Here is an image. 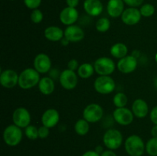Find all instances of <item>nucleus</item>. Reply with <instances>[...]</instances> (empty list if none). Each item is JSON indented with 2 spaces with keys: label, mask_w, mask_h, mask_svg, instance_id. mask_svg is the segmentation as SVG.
<instances>
[{
  "label": "nucleus",
  "mask_w": 157,
  "mask_h": 156,
  "mask_svg": "<svg viewBox=\"0 0 157 156\" xmlns=\"http://www.w3.org/2000/svg\"><path fill=\"white\" fill-rule=\"evenodd\" d=\"M40 80L39 73L35 68H27L19 74L18 86L21 89L28 90L38 84Z\"/></svg>",
  "instance_id": "f257e3e1"
},
{
  "label": "nucleus",
  "mask_w": 157,
  "mask_h": 156,
  "mask_svg": "<svg viewBox=\"0 0 157 156\" xmlns=\"http://www.w3.org/2000/svg\"><path fill=\"white\" fill-rule=\"evenodd\" d=\"M125 149L130 156H141L144 152L145 145L139 136L132 135L126 139Z\"/></svg>",
  "instance_id": "f03ea898"
},
{
  "label": "nucleus",
  "mask_w": 157,
  "mask_h": 156,
  "mask_svg": "<svg viewBox=\"0 0 157 156\" xmlns=\"http://www.w3.org/2000/svg\"><path fill=\"white\" fill-rule=\"evenodd\" d=\"M22 139V132L21 128L14 125H9L3 132V139L6 145L9 146H16L21 142Z\"/></svg>",
  "instance_id": "7ed1b4c3"
},
{
  "label": "nucleus",
  "mask_w": 157,
  "mask_h": 156,
  "mask_svg": "<svg viewBox=\"0 0 157 156\" xmlns=\"http://www.w3.org/2000/svg\"><path fill=\"white\" fill-rule=\"evenodd\" d=\"M103 142H104V145L109 149H117L123 143V136L119 130L110 128L104 133Z\"/></svg>",
  "instance_id": "20e7f679"
},
{
  "label": "nucleus",
  "mask_w": 157,
  "mask_h": 156,
  "mask_svg": "<svg viewBox=\"0 0 157 156\" xmlns=\"http://www.w3.org/2000/svg\"><path fill=\"white\" fill-rule=\"evenodd\" d=\"M95 72L101 76H109L115 70V63L110 58L102 57L96 60L94 64Z\"/></svg>",
  "instance_id": "39448f33"
},
{
  "label": "nucleus",
  "mask_w": 157,
  "mask_h": 156,
  "mask_svg": "<svg viewBox=\"0 0 157 156\" xmlns=\"http://www.w3.org/2000/svg\"><path fill=\"white\" fill-rule=\"evenodd\" d=\"M94 89L101 94H109L116 88L115 81L110 76H100L94 81Z\"/></svg>",
  "instance_id": "423d86ee"
},
{
  "label": "nucleus",
  "mask_w": 157,
  "mask_h": 156,
  "mask_svg": "<svg viewBox=\"0 0 157 156\" xmlns=\"http://www.w3.org/2000/svg\"><path fill=\"white\" fill-rule=\"evenodd\" d=\"M104 115V110L97 103L89 104L83 111V117L88 122L95 123L101 120Z\"/></svg>",
  "instance_id": "0eeeda50"
},
{
  "label": "nucleus",
  "mask_w": 157,
  "mask_h": 156,
  "mask_svg": "<svg viewBox=\"0 0 157 156\" xmlns=\"http://www.w3.org/2000/svg\"><path fill=\"white\" fill-rule=\"evenodd\" d=\"M12 121L14 124L19 128H26L30 125L31 115L29 110L24 107H18L12 114Z\"/></svg>",
  "instance_id": "6e6552de"
},
{
  "label": "nucleus",
  "mask_w": 157,
  "mask_h": 156,
  "mask_svg": "<svg viewBox=\"0 0 157 156\" xmlns=\"http://www.w3.org/2000/svg\"><path fill=\"white\" fill-rule=\"evenodd\" d=\"M61 85L66 90H73L78 84V76L74 70L66 69L63 70L59 76Z\"/></svg>",
  "instance_id": "1a4fd4ad"
},
{
  "label": "nucleus",
  "mask_w": 157,
  "mask_h": 156,
  "mask_svg": "<svg viewBox=\"0 0 157 156\" xmlns=\"http://www.w3.org/2000/svg\"><path fill=\"white\" fill-rule=\"evenodd\" d=\"M133 113L126 107L117 108L113 111V116L117 123L122 125H128L133 121Z\"/></svg>",
  "instance_id": "9d476101"
},
{
  "label": "nucleus",
  "mask_w": 157,
  "mask_h": 156,
  "mask_svg": "<svg viewBox=\"0 0 157 156\" xmlns=\"http://www.w3.org/2000/svg\"><path fill=\"white\" fill-rule=\"evenodd\" d=\"M137 67V60L133 55H127L117 63V69L123 73H130Z\"/></svg>",
  "instance_id": "9b49d317"
},
{
  "label": "nucleus",
  "mask_w": 157,
  "mask_h": 156,
  "mask_svg": "<svg viewBox=\"0 0 157 156\" xmlns=\"http://www.w3.org/2000/svg\"><path fill=\"white\" fill-rule=\"evenodd\" d=\"M18 73L13 70H6L2 71L0 75V83L5 88H12L18 84Z\"/></svg>",
  "instance_id": "f8f14e48"
},
{
  "label": "nucleus",
  "mask_w": 157,
  "mask_h": 156,
  "mask_svg": "<svg viewBox=\"0 0 157 156\" xmlns=\"http://www.w3.org/2000/svg\"><path fill=\"white\" fill-rule=\"evenodd\" d=\"M140 11L134 7H130L125 9L121 15L123 22L127 25H134L139 23L141 19Z\"/></svg>",
  "instance_id": "ddd939ff"
},
{
  "label": "nucleus",
  "mask_w": 157,
  "mask_h": 156,
  "mask_svg": "<svg viewBox=\"0 0 157 156\" xmlns=\"http://www.w3.org/2000/svg\"><path fill=\"white\" fill-rule=\"evenodd\" d=\"M52 62L46 54H38L34 60V68L39 73H46L50 70Z\"/></svg>",
  "instance_id": "4468645a"
},
{
  "label": "nucleus",
  "mask_w": 157,
  "mask_h": 156,
  "mask_svg": "<svg viewBox=\"0 0 157 156\" xmlns=\"http://www.w3.org/2000/svg\"><path fill=\"white\" fill-rule=\"evenodd\" d=\"M78 12L76 8L67 7L64 8L60 13V21L61 23L67 26L74 24L78 19Z\"/></svg>",
  "instance_id": "2eb2a0df"
},
{
  "label": "nucleus",
  "mask_w": 157,
  "mask_h": 156,
  "mask_svg": "<svg viewBox=\"0 0 157 156\" xmlns=\"http://www.w3.org/2000/svg\"><path fill=\"white\" fill-rule=\"evenodd\" d=\"M59 119V113L55 109H48L41 116V122L43 125L49 128L55 127L58 123Z\"/></svg>",
  "instance_id": "dca6fc26"
},
{
  "label": "nucleus",
  "mask_w": 157,
  "mask_h": 156,
  "mask_svg": "<svg viewBox=\"0 0 157 156\" xmlns=\"http://www.w3.org/2000/svg\"><path fill=\"white\" fill-rule=\"evenodd\" d=\"M64 32V37L70 42H79L84 38V32L83 29L75 24L67 26Z\"/></svg>",
  "instance_id": "f3484780"
},
{
  "label": "nucleus",
  "mask_w": 157,
  "mask_h": 156,
  "mask_svg": "<svg viewBox=\"0 0 157 156\" xmlns=\"http://www.w3.org/2000/svg\"><path fill=\"white\" fill-rule=\"evenodd\" d=\"M84 9L90 16H98L102 13L104 6L100 0H85L84 2Z\"/></svg>",
  "instance_id": "a211bd4d"
},
{
  "label": "nucleus",
  "mask_w": 157,
  "mask_h": 156,
  "mask_svg": "<svg viewBox=\"0 0 157 156\" xmlns=\"http://www.w3.org/2000/svg\"><path fill=\"white\" fill-rule=\"evenodd\" d=\"M107 11L108 15L112 18L121 16L124 11V2L123 0H109Z\"/></svg>",
  "instance_id": "6ab92c4d"
},
{
  "label": "nucleus",
  "mask_w": 157,
  "mask_h": 156,
  "mask_svg": "<svg viewBox=\"0 0 157 156\" xmlns=\"http://www.w3.org/2000/svg\"><path fill=\"white\" fill-rule=\"evenodd\" d=\"M132 112L137 118L142 119L146 117L149 112V106L147 102L142 99H136L132 105Z\"/></svg>",
  "instance_id": "aec40b11"
},
{
  "label": "nucleus",
  "mask_w": 157,
  "mask_h": 156,
  "mask_svg": "<svg viewBox=\"0 0 157 156\" xmlns=\"http://www.w3.org/2000/svg\"><path fill=\"white\" fill-rule=\"evenodd\" d=\"M44 37L51 41H59L64 37V32L57 26L46 28L44 32Z\"/></svg>",
  "instance_id": "412c9836"
},
{
  "label": "nucleus",
  "mask_w": 157,
  "mask_h": 156,
  "mask_svg": "<svg viewBox=\"0 0 157 156\" xmlns=\"http://www.w3.org/2000/svg\"><path fill=\"white\" fill-rule=\"evenodd\" d=\"M55 88L53 79L49 76H44L40 80L38 83V89L44 95H50L54 92Z\"/></svg>",
  "instance_id": "4be33fe9"
},
{
  "label": "nucleus",
  "mask_w": 157,
  "mask_h": 156,
  "mask_svg": "<svg viewBox=\"0 0 157 156\" xmlns=\"http://www.w3.org/2000/svg\"><path fill=\"white\" fill-rule=\"evenodd\" d=\"M127 53H128V48L127 45L123 43H117L113 44L110 48V54L112 56L116 58L121 59L127 56Z\"/></svg>",
  "instance_id": "5701e85b"
},
{
  "label": "nucleus",
  "mask_w": 157,
  "mask_h": 156,
  "mask_svg": "<svg viewBox=\"0 0 157 156\" xmlns=\"http://www.w3.org/2000/svg\"><path fill=\"white\" fill-rule=\"evenodd\" d=\"M94 67L90 63H84L81 64L78 69V76L83 79H88L94 72Z\"/></svg>",
  "instance_id": "b1692460"
},
{
  "label": "nucleus",
  "mask_w": 157,
  "mask_h": 156,
  "mask_svg": "<svg viewBox=\"0 0 157 156\" xmlns=\"http://www.w3.org/2000/svg\"><path fill=\"white\" fill-rule=\"evenodd\" d=\"M89 122L84 119H78L75 125V130L79 136H85L89 131Z\"/></svg>",
  "instance_id": "393cba45"
},
{
  "label": "nucleus",
  "mask_w": 157,
  "mask_h": 156,
  "mask_svg": "<svg viewBox=\"0 0 157 156\" xmlns=\"http://www.w3.org/2000/svg\"><path fill=\"white\" fill-rule=\"evenodd\" d=\"M113 102L117 108H122V107H125L127 104L128 98L125 93L120 92L115 95L113 99Z\"/></svg>",
  "instance_id": "a878e982"
},
{
  "label": "nucleus",
  "mask_w": 157,
  "mask_h": 156,
  "mask_svg": "<svg viewBox=\"0 0 157 156\" xmlns=\"http://www.w3.org/2000/svg\"><path fill=\"white\" fill-rule=\"evenodd\" d=\"M110 21L107 18H101L96 23V29L100 32H106L110 29Z\"/></svg>",
  "instance_id": "bb28decb"
},
{
  "label": "nucleus",
  "mask_w": 157,
  "mask_h": 156,
  "mask_svg": "<svg viewBox=\"0 0 157 156\" xmlns=\"http://www.w3.org/2000/svg\"><path fill=\"white\" fill-rule=\"evenodd\" d=\"M146 151L150 156H157V138L153 137L147 142Z\"/></svg>",
  "instance_id": "cd10ccee"
},
{
  "label": "nucleus",
  "mask_w": 157,
  "mask_h": 156,
  "mask_svg": "<svg viewBox=\"0 0 157 156\" xmlns=\"http://www.w3.org/2000/svg\"><path fill=\"white\" fill-rule=\"evenodd\" d=\"M25 133L28 139H31V140H35L39 137L38 136V128H37L35 125H29V126L26 127Z\"/></svg>",
  "instance_id": "c85d7f7f"
},
{
  "label": "nucleus",
  "mask_w": 157,
  "mask_h": 156,
  "mask_svg": "<svg viewBox=\"0 0 157 156\" xmlns=\"http://www.w3.org/2000/svg\"><path fill=\"white\" fill-rule=\"evenodd\" d=\"M141 15L144 17H150L155 13V7L152 4L147 3L141 6L140 9Z\"/></svg>",
  "instance_id": "c756f323"
},
{
  "label": "nucleus",
  "mask_w": 157,
  "mask_h": 156,
  "mask_svg": "<svg viewBox=\"0 0 157 156\" xmlns=\"http://www.w3.org/2000/svg\"><path fill=\"white\" fill-rule=\"evenodd\" d=\"M31 20L35 24H38L43 20V13L41 10L36 9H34L31 13Z\"/></svg>",
  "instance_id": "7c9ffc66"
},
{
  "label": "nucleus",
  "mask_w": 157,
  "mask_h": 156,
  "mask_svg": "<svg viewBox=\"0 0 157 156\" xmlns=\"http://www.w3.org/2000/svg\"><path fill=\"white\" fill-rule=\"evenodd\" d=\"M24 3L26 7L34 10L39 7L41 3V0H24Z\"/></svg>",
  "instance_id": "2f4dec72"
},
{
  "label": "nucleus",
  "mask_w": 157,
  "mask_h": 156,
  "mask_svg": "<svg viewBox=\"0 0 157 156\" xmlns=\"http://www.w3.org/2000/svg\"><path fill=\"white\" fill-rule=\"evenodd\" d=\"M50 131H49V128L42 125V126L38 128V136L41 139H46L48 136Z\"/></svg>",
  "instance_id": "473e14b6"
},
{
  "label": "nucleus",
  "mask_w": 157,
  "mask_h": 156,
  "mask_svg": "<svg viewBox=\"0 0 157 156\" xmlns=\"http://www.w3.org/2000/svg\"><path fill=\"white\" fill-rule=\"evenodd\" d=\"M124 3L127 5V6H130V7L136 8L138 6H141L142 3L144 2V0H123Z\"/></svg>",
  "instance_id": "72a5a7b5"
},
{
  "label": "nucleus",
  "mask_w": 157,
  "mask_h": 156,
  "mask_svg": "<svg viewBox=\"0 0 157 156\" xmlns=\"http://www.w3.org/2000/svg\"><path fill=\"white\" fill-rule=\"evenodd\" d=\"M67 67H68L69 70H71L75 71V70L78 69V67H79L78 61L76 59H71L67 63Z\"/></svg>",
  "instance_id": "f704fd0d"
},
{
  "label": "nucleus",
  "mask_w": 157,
  "mask_h": 156,
  "mask_svg": "<svg viewBox=\"0 0 157 156\" xmlns=\"http://www.w3.org/2000/svg\"><path fill=\"white\" fill-rule=\"evenodd\" d=\"M150 119H151L152 122L154 123L155 125H157V106L153 108V110L150 112Z\"/></svg>",
  "instance_id": "c9c22d12"
},
{
  "label": "nucleus",
  "mask_w": 157,
  "mask_h": 156,
  "mask_svg": "<svg viewBox=\"0 0 157 156\" xmlns=\"http://www.w3.org/2000/svg\"><path fill=\"white\" fill-rule=\"evenodd\" d=\"M67 6L72 8H76L79 4V0H66Z\"/></svg>",
  "instance_id": "e433bc0d"
},
{
  "label": "nucleus",
  "mask_w": 157,
  "mask_h": 156,
  "mask_svg": "<svg viewBox=\"0 0 157 156\" xmlns=\"http://www.w3.org/2000/svg\"><path fill=\"white\" fill-rule=\"evenodd\" d=\"M101 156H117V154L112 150H106L101 153Z\"/></svg>",
  "instance_id": "4c0bfd02"
},
{
  "label": "nucleus",
  "mask_w": 157,
  "mask_h": 156,
  "mask_svg": "<svg viewBox=\"0 0 157 156\" xmlns=\"http://www.w3.org/2000/svg\"><path fill=\"white\" fill-rule=\"evenodd\" d=\"M82 156H101L96 151H87L83 154Z\"/></svg>",
  "instance_id": "58836bf2"
},
{
  "label": "nucleus",
  "mask_w": 157,
  "mask_h": 156,
  "mask_svg": "<svg viewBox=\"0 0 157 156\" xmlns=\"http://www.w3.org/2000/svg\"><path fill=\"white\" fill-rule=\"evenodd\" d=\"M151 135L153 137L157 138V125H155L151 129Z\"/></svg>",
  "instance_id": "ea45409f"
},
{
  "label": "nucleus",
  "mask_w": 157,
  "mask_h": 156,
  "mask_svg": "<svg viewBox=\"0 0 157 156\" xmlns=\"http://www.w3.org/2000/svg\"><path fill=\"white\" fill-rule=\"evenodd\" d=\"M61 44H62V45H64V46H66V45H67V44H69V42H70V41H68V40L67 39V38H65V37H64V38H62V39L61 40Z\"/></svg>",
  "instance_id": "a19ab883"
},
{
  "label": "nucleus",
  "mask_w": 157,
  "mask_h": 156,
  "mask_svg": "<svg viewBox=\"0 0 157 156\" xmlns=\"http://www.w3.org/2000/svg\"><path fill=\"white\" fill-rule=\"evenodd\" d=\"M95 151H96L98 153H99V154H101V153H102L103 151H104V149H103L102 146H101V145H98V146L96 147V149H95Z\"/></svg>",
  "instance_id": "79ce46f5"
},
{
  "label": "nucleus",
  "mask_w": 157,
  "mask_h": 156,
  "mask_svg": "<svg viewBox=\"0 0 157 156\" xmlns=\"http://www.w3.org/2000/svg\"><path fill=\"white\" fill-rule=\"evenodd\" d=\"M154 86H155V87H156V89L157 90V77L156 78V79H155V80H154Z\"/></svg>",
  "instance_id": "37998d69"
},
{
  "label": "nucleus",
  "mask_w": 157,
  "mask_h": 156,
  "mask_svg": "<svg viewBox=\"0 0 157 156\" xmlns=\"http://www.w3.org/2000/svg\"><path fill=\"white\" fill-rule=\"evenodd\" d=\"M155 60H156V61L157 63V53L156 54V55H155Z\"/></svg>",
  "instance_id": "c03bdc74"
}]
</instances>
